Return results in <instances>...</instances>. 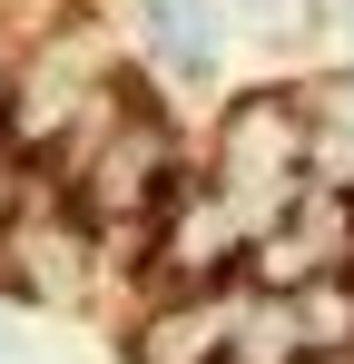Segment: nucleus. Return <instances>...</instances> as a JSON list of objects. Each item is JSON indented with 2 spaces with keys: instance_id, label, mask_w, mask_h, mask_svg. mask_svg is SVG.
<instances>
[{
  "instance_id": "obj_1",
  "label": "nucleus",
  "mask_w": 354,
  "mask_h": 364,
  "mask_svg": "<svg viewBox=\"0 0 354 364\" xmlns=\"http://www.w3.org/2000/svg\"><path fill=\"white\" fill-rule=\"evenodd\" d=\"M246 256H256V227H246V207H236L227 187H177L168 217H158L148 276H158L168 296H197V286H217V276H246Z\"/></svg>"
},
{
  "instance_id": "obj_2",
  "label": "nucleus",
  "mask_w": 354,
  "mask_h": 364,
  "mask_svg": "<svg viewBox=\"0 0 354 364\" xmlns=\"http://www.w3.org/2000/svg\"><path fill=\"white\" fill-rule=\"evenodd\" d=\"M128 109L138 119H118V138L99 148V168H89V227H118V217H168L177 197V148H168V119L148 109V89L128 79Z\"/></svg>"
},
{
  "instance_id": "obj_3",
  "label": "nucleus",
  "mask_w": 354,
  "mask_h": 364,
  "mask_svg": "<svg viewBox=\"0 0 354 364\" xmlns=\"http://www.w3.org/2000/svg\"><path fill=\"white\" fill-rule=\"evenodd\" d=\"M227 325H236V296L227 305L168 296L148 325H138V364H217V355H227Z\"/></svg>"
},
{
  "instance_id": "obj_4",
  "label": "nucleus",
  "mask_w": 354,
  "mask_h": 364,
  "mask_svg": "<svg viewBox=\"0 0 354 364\" xmlns=\"http://www.w3.org/2000/svg\"><path fill=\"white\" fill-rule=\"evenodd\" d=\"M305 315H295L286 286H246L236 296V325H227V364H305Z\"/></svg>"
},
{
  "instance_id": "obj_5",
  "label": "nucleus",
  "mask_w": 354,
  "mask_h": 364,
  "mask_svg": "<svg viewBox=\"0 0 354 364\" xmlns=\"http://www.w3.org/2000/svg\"><path fill=\"white\" fill-rule=\"evenodd\" d=\"M295 315H305V345H315V355H354V276L345 266L305 276V286H295Z\"/></svg>"
},
{
  "instance_id": "obj_6",
  "label": "nucleus",
  "mask_w": 354,
  "mask_h": 364,
  "mask_svg": "<svg viewBox=\"0 0 354 364\" xmlns=\"http://www.w3.org/2000/svg\"><path fill=\"white\" fill-rule=\"evenodd\" d=\"M246 10H256V20H286V30H315L325 0H246Z\"/></svg>"
},
{
  "instance_id": "obj_7",
  "label": "nucleus",
  "mask_w": 354,
  "mask_h": 364,
  "mask_svg": "<svg viewBox=\"0 0 354 364\" xmlns=\"http://www.w3.org/2000/svg\"><path fill=\"white\" fill-rule=\"evenodd\" d=\"M0 109H10V79H0Z\"/></svg>"
},
{
  "instance_id": "obj_8",
  "label": "nucleus",
  "mask_w": 354,
  "mask_h": 364,
  "mask_svg": "<svg viewBox=\"0 0 354 364\" xmlns=\"http://www.w3.org/2000/svg\"><path fill=\"white\" fill-rule=\"evenodd\" d=\"M335 10H354V0H335Z\"/></svg>"
}]
</instances>
